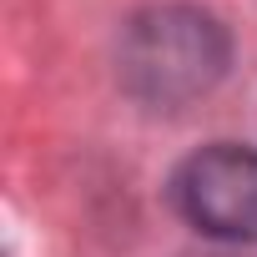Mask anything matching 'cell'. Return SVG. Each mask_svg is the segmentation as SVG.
I'll list each match as a JSON object with an SVG mask.
<instances>
[{"instance_id": "6da1fadb", "label": "cell", "mask_w": 257, "mask_h": 257, "mask_svg": "<svg viewBox=\"0 0 257 257\" xmlns=\"http://www.w3.org/2000/svg\"><path fill=\"white\" fill-rule=\"evenodd\" d=\"M227 66H232V36L202 6H147L121 26L116 41L121 91L152 111H182L212 96Z\"/></svg>"}, {"instance_id": "7a4b0ae2", "label": "cell", "mask_w": 257, "mask_h": 257, "mask_svg": "<svg viewBox=\"0 0 257 257\" xmlns=\"http://www.w3.org/2000/svg\"><path fill=\"white\" fill-rule=\"evenodd\" d=\"M172 212L217 242H257V152L212 142L192 152L167 182Z\"/></svg>"}]
</instances>
